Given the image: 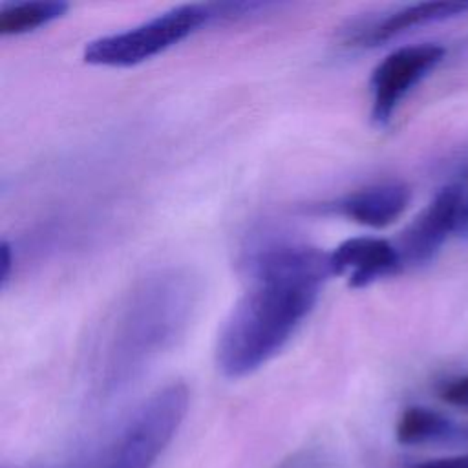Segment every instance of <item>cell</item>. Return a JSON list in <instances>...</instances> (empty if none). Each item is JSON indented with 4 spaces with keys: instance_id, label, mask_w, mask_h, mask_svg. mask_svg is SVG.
<instances>
[{
    "instance_id": "cell-3",
    "label": "cell",
    "mask_w": 468,
    "mask_h": 468,
    "mask_svg": "<svg viewBox=\"0 0 468 468\" xmlns=\"http://www.w3.org/2000/svg\"><path fill=\"white\" fill-rule=\"evenodd\" d=\"M188 388L172 382L144 399L84 468H152L181 428Z\"/></svg>"
},
{
    "instance_id": "cell-13",
    "label": "cell",
    "mask_w": 468,
    "mask_h": 468,
    "mask_svg": "<svg viewBox=\"0 0 468 468\" xmlns=\"http://www.w3.org/2000/svg\"><path fill=\"white\" fill-rule=\"evenodd\" d=\"M404 468H468V453L464 455H452V457H439V459H426L419 463H410Z\"/></svg>"
},
{
    "instance_id": "cell-1",
    "label": "cell",
    "mask_w": 468,
    "mask_h": 468,
    "mask_svg": "<svg viewBox=\"0 0 468 468\" xmlns=\"http://www.w3.org/2000/svg\"><path fill=\"white\" fill-rule=\"evenodd\" d=\"M249 287L234 303L216 346L218 369L241 378L292 338L333 276L329 252L303 243H267L249 260Z\"/></svg>"
},
{
    "instance_id": "cell-16",
    "label": "cell",
    "mask_w": 468,
    "mask_h": 468,
    "mask_svg": "<svg viewBox=\"0 0 468 468\" xmlns=\"http://www.w3.org/2000/svg\"><path fill=\"white\" fill-rule=\"evenodd\" d=\"M2 468H24V466H7V464H4Z\"/></svg>"
},
{
    "instance_id": "cell-9",
    "label": "cell",
    "mask_w": 468,
    "mask_h": 468,
    "mask_svg": "<svg viewBox=\"0 0 468 468\" xmlns=\"http://www.w3.org/2000/svg\"><path fill=\"white\" fill-rule=\"evenodd\" d=\"M411 201V190L406 183L388 181L364 186L344 196L336 208L346 218L369 229H386L395 223Z\"/></svg>"
},
{
    "instance_id": "cell-11",
    "label": "cell",
    "mask_w": 468,
    "mask_h": 468,
    "mask_svg": "<svg viewBox=\"0 0 468 468\" xmlns=\"http://www.w3.org/2000/svg\"><path fill=\"white\" fill-rule=\"evenodd\" d=\"M453 433V422L441 411L426 406H408L395 426V439L404 446L435 442Z\"/></svg>"
},
{
    "instance_id": "cell-4",
    "label": "cell",
    "mask_w": 468,
    "mask_h": 468,
    "mask_svg": "<svg viewBox=\"0 0 468 468\" xmlns=\"http://www.w3.org/2000/svg\"><path fill=\"white\" fill-rule=\"evenodd\" d=\"M212 22L208 4H183L130 29L86 44L84 62L106 68H132L179 44Z\"/></svg>"
},
{
    "instance_id": "cell-2",
    "label": "cell",
    "mask_w": 468,
    "mask_h": 468,
    "mask_svg": "<svg viewBox=\"0 0 468 468\" xmlns=\"http://www.w3.org/2000/svg\"><path fill=\"white\" fill-rule=\"evenodd\" d=\"M197 285L179 269L157 271L137 282L108 316L97 336V358L110 378L126 377L170 347L186 329Z\"/></svg>"
},
{
    "instance_id": "cell-6",
    "label": "cell",
    "mask_w": 468,
    "mask_h": 468,
    "mask_svg": "<svg viewBox=\"0 0 468 468\" xmlns=\"http://www.w3.org/2000/svg\"><path fill=\"white\" fill-rule=\"evenodd\" d=\"M463 201L464 190L459 183H448L435 192L399 238L397 249L404 267H422L439 254L450 234L459 229Z\"/></svg>"
},
{
    "instance_id": "cell-7",
    "label": "cell",
    "mask_w": 468,
    "mask_h": 468,
    "mask_svg": "<svg viewBox=\"0 0 468 468\" xmlns=\"http://www.w3.org/2000/svg\"><path fill=\"white\" fill-rule=\"evenodd\" d=\"M468 13V0H433L402 5L386 15L355 22L346 29L349 46L375 48L413 27L444 22Z\"/></svg>"
},
{
    "instance_id": "cell-5",
    "label": "cell",
    "mask_w": 468,
    "mask_h": 468,
    "mask_svg": "<svg viewBox=\"0 0 468 468\" xmlns=\"http://www.w3.org/2000/svg\"><path fill=\"white\" fill-rule=\"evenodd\" d=\"M446 48L437 42L408 44L388 53L371 71V121L386 126L404 97L444 58Z\"/></svg>"
},
{
    "instance_id": "cell-14",
    "label": "cell",
    "mask_w": 468,
    "mask_h": 468,
    "mask_svg": "<svg viewBox=\"0 0 468 468\" xmlns=\"http://www.w3.org/2000/svg\"><path fill=\"white\" fill-rule=\"evenodd\" d=\"M13 250L11 245L7 241H2L0 245V283L2 287H5L9 274H11V265H13Z\"/></svg>"
},
{
    "instance_id": "cell-12",
    "label": "cell",
    "mask_w": 468,
    "mask_h": 468,
    "mask_svg": "<svg viewBox=\"0 0 468 468\" xmlns=\"http://www.w3.org/2000/svg\"><path fill=\"white\" fill-rule=\"evenodd\" d=\"M439 397L450 406L466 408L468 406V375H463L446 382L441 388Z\"/></svg>"
},
{
    "instance_id": "cell-10",
    "label": "cell",
    "mask_w": 468,
    "mask_h": 468,
    "mask_svg": "<svg viewBox=\"0 0 468 468\" xmlns=\"http://www.w3.org/2000/svg\"><path fill=\"white\" fill-rule=\"evenodd\" d=\"M68 4L62 0H24L0 4V35L16 37L37 31L66 15Z\"/></svg>"
},
{
    "instance_id": "cell-8",
    "label": "cell",
    "mask_w": 468,
    "mask_h": 468,
    "mask_svg": "<svg viewBox=\"0 0 468 468\" xmlns=\"http://www.w3.org/2000/svg\"><path fill=\"white\" fill-rule=\"evenodd\" d=\"M333 274L346 276L349 287H367L404 269L397 245L384 238L356 236L329 252Z\"/></svg>"
},
{
    "instance_id": "cell-15",
    "label": "cell",
    "mask_w": 468,
    "mask_h": 468,
    "mask_svg": "<svg viewBox=\"0 0 468 468\" xmlns=\"http://www.w3.org/2000/svg\"><path fill=\"white\" fill-rule=\"evenodd\" d=\"M457 232L468 234V192H464V201H463V212H461V221Z\"/></svg>"
}]
</instances>
